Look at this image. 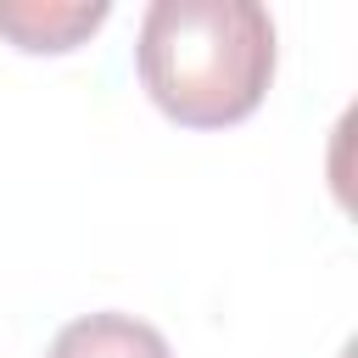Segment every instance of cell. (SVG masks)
<instances>
[{"label":"cell","mask_w":358,"mask_h":358,"mask_svg":"<svg viewBox=\"0 0 358 358\" xmlns=\"http://www.w3.org/2000/svg\"><path fill=\"white\" fill-rule=\"evenodd\" d=\"M45 358H173V347L162 341L157 324L134 313H84L62 324Z\"/></svg>","instance_id":"3"},{"label":"cell","mask_w":358,"mask_h":358,"mask_svg":"<svg viewBox=\"0 0 358 358\" xmlns=\"http://www.w3.org/2000/svg\"><path fill=\"white\" fill-rule=\"evenodd\" d=\"M134 67L179 129H229L268 95L274 17L257 0H157L140 17Z\"/></svg>","instance_id":"1"},{"label":"cell","mask_w":358,"mask_h":358,"mask_svg":"<svg viewBox=\"0 0 358 358\" xmlns=\"http://www.w3.org/2000/svg\"><path fill=\"white\" fill-rule=\"evenodd\" d=\"M106 0H0V39L28 56H67L106 22Z\"/></svg>","instance_id":"2"}]
</instances>
